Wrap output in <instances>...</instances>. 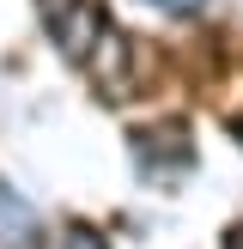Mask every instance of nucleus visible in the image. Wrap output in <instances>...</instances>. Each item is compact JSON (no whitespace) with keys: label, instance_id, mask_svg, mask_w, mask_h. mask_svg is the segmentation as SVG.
<instances>
[{"label":"nucleus","instance_id":"nucleus-3","mask_svg":"<svg viewBox=\"0 0 243 249\" xmlns=\"http://www.w3.org/2000/svg\"><path fill=\"white\" fill-rule=\"evenodd\" d=\"M158 6H194V0H158Z\"/></svg>","mask_w":243,"mask_h":249},{"label":"nucleus","instance_id":"nucleus-1","mask_svg":"<svg viewBox=\"0 0 243 249\" xmlns=\"http://www.w3.org/2000/svg\"><path fill=\"white\" fill-rule=\"evenodd\" d=\"M31 237H36V213L0 182V249H31Z\"/></svg>","mask_w":243,"mask_h":249},{"label":"nucleus","instance_id":"nucleus-2","mask_svg":"<svg viewBox=\"0 0 243 249\" xmlns=\"http://www.w3.org/2000/svg\"><path fill=\"white\" fill-rule=\"evenodd\" d=\"M67 249H104V243H97V237H91V231H79V237H73Z\"/></svg>","mask_w":243,"mask_h":249}]
</instances>
